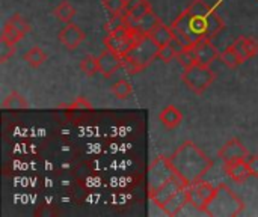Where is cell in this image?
I'll return each mask as SVG.
<instances>
[{"label":"cell","mask_w":258,"mask_h":217,"mask_svg":"<svg viewBox=\"0 0 258 217\" xmlns=\"http://www.w3.org/2000/svg\"><path fill=\"white\" fill-rule=\"evenodd\" d=\"M175 177H177V174H175L169 159H166L163 156L156 157L148 169V192L153 193L162 184H165L166 181H169Z\"/></svg>","instance_id":"7"},{"label":"cell","mask_w":258,"mask_h":217,"mask_svg":"<svg viewBox=\"0 0 258 217\" xmlns=\"http://www.w3.org/2000/svg\"><path fill=\"white\" fill-rule=\"evenodd\" d=\"M245 210L243 201L228 186L219 184L216 195L207 205L209 216H239Z\"/></svg>","instance_id":"4"},{"label":"cell","mask_w":258,"mask_h":217,"mask_svg":"<svg viewBox=\"0 0 258 217\" xmlns=\"http://www.w3.org/2000/svg\"><path fill=\"white\" fill-rule=\"evenodd\" d=\"M110 92H112L116 98L125 100V98H128V97L133 94V86H132L130 82H127V80H118V82H115V83L110 86Z\"/></svg>","instance_id":"23"},{"label":"cell","mask_w":258,"mask_h":217,"mask_svg":"<svg viewBox=\"0 0 258 217\" xmlns=\"http://www.w3.org/2000/svg\"><path fill=\"white\" fill-rule=\"evenodd\" d=\"M224 27L222 17L206 0H194L171 24L174 38L186 47L200 39H213Z\"/></svg>","instance_id":"1"},{"label":"cell","mask_w":258,"mask_h":217,"mask_svg":"<svg viewBox=\"0 0 258 217\" xmlns=\"http://www.w3.org/2000/svg\"><path fill=\"white\" fill-rule=\"evenodd\" d=\"M9 24H12L18 32H21L23 35H26V33H29L30 32V26H29V23L20 15V14H14L11 18H9V21H8Z\"/></svg>","instance_id":"31"},{"label":"cell","mask_w":258,"mask_h":217,"mask_svg":"<svg viewBox=\"0 0 258 217\" xmlns=\"http://www.w3.org/2000/svg\"><path fill=\"white\" fill-rule=\"evenodd\" d=\"M160 23H162L160 18L151 11V12H148L144 18L138 20L136 23L130 24L128 27H132V29H133L135 32H138L139 35H150Z\"/></svg>","instance_id":"17"},{"label":"cell","mask_w":258,"mask_h":217,"mask_svg":"<svg viewBox=\"0 0 258 217\" xmlns=\"http://www.w3.org/2000/svg\"><path fill=\"white\" fill-rule=\"evenodd\" d=\"M219 60L224 62V65H227L228 68H237L239 65L243 63V60L239 57V54L236 53V50L233 48V45L227 47V48L221 53Z\"/></svg>","instance_id":"22"},{"label":"cell","mask_w":258,"mask_h":217,"mask_svg":"<svg viewBox=\"0 0 258 217\" xmlns=\"http://www.w3.org/2000/svg\"><path fill=\"white\" fill-rule=\"evenodd\" d=\"M151 11H153V9H151L150 2H148V0H145V2H142L139 6H136V8H133V9H130V11H127V12H124V14H122L124 23H125L127 26H130V24L136 23L138 20L144 18V17H145L148 12H151Z\"/></svg>","instance_id":"18"},{"label":"cell","mask_w":258,"mask_h":217,"mask_svg":"<svg viewBox=\"0 0 258 217\" xmlns=\"http://www.w3.org/2000/svg\"><path fill=\"white\" fill-rule=\"evenodd\" d=\"M184 186H186L184 181L177 175L175 178L166 181V183L162 184L157 190H154L153 193H150V198H151V201L154 202V205H157V207L162 210V208L168 204V201H169L177 192H180Z\"/></svg>","instance_id":"9"},{"label":"cell","mask_w":258,"mask_h":217,"mask_svg":"<svg viewBox=\"0 0 258 217\" xmlns=\"http://www.w3.org/2000/svg\"><path fill=\"white\" fill-rule=\"evenodd\" d=\"M189 204V189L187 186H184L180 192H177L169 201L168 204L162 208L165 211V214L168 216H177L180 214V211Z\"/></svg>","instance_id":"15"},{"label":"cell","mask_w":258,"mask_h":217,"mask_svg":"<svg viewBox=\"0 0 258 217\" xmlns=\"http://www.w3.org/2000/svg\"><path fill=\"white\" fill-rule=\"evenodd\" d=\"M63 107H68V109H73V110H85V109H92V104L85 97H77L74 103H71L68 106H63Z\"/></svg>","instance_id":"33"},{"label":"cell","mask_w":258,"mask_h":217,"mask_svg":"<svg viewBox=\"0 0 258 217\" xmlns=\"http://www.w3.org/2000/svg\"><path fill=\"white\" fill-rule=\"evenodd\" d=\"M57 38H59V42L67 50H71L73 51V50H76L82 44V41L86 38V35H85V32L77 24L67 23V26L59 32Z\"/></svg>","instance_id":"11"},{"label":"cell","mask_w":258,"mask_h":217,"mask_svg":"<svg viewBox=\"0 0 258 217\" xmlns=\"http://www.w3.org/2000/svg\"><path fill=\"white\" fill-rule=\"evenodd\" d=\"M177 60H178V63H180L183 68H187V66L197 63V53H195L194 45H192V47H187V48H184L181 53H178Z\"/></svg>","instance_id":"27"},{"label":"cell","mask_w":258,"mask_h":217,"mask_svg":"<svg viewBox=\"0 0 258 217\" xmlns=\"http://www.w3.org/2000/svg\"><path fill=\"white\" fill-rule=\"evenodd\" d=\"M177 56H178L177 50H175L171 44H166V45L160 47V50H159V57H157V59H160V60L165 62V63H169V62H172L174 59H177Z\"/></svg>","instance_id":"30"},{"label":"cell","mask_w":258,"mask_h":217,"mask_svg":"<svg viewBox=\"0 0 258 217\" xmlns=\"http://www.w3.org/2000/svg\"><path fill=\"white\" fill-rule=\"evenodd\" d=\"M194 48L197 53V62L203 65H212L221 56L218 47L212 42V39H200L195 42Z\"/></svg>","instance_id":"13"},{"label":"cell","mask_w":258,"mask_h":217,"mask_svg":"<svg viewBox=\"0 0 258 217\" xmlns=\"http://www.w3.org/2000/svg\"><path fill=\"white\" fill-rule=\"evenodd\" d=\"M224 171H225L227 177H230L233 181H236V183H239V184L246 183V181L252 177L246 159H245V160H236V162L225 163V165H224Z\"/></svg>","instance_id":"14"},{"label":"cell","mask_w":258,"mask_h":217,"mask_svg":"<svg viewBox=\"0 0 258 217\" xmlns=\"http://www.w3.org/2000/svg\"><path fill=\"white\" fill-rule=\"evenodd\" d=\"M80 69H82V73H85L88 77L95 76L97 73H100V68H98V59H97V57H94V56H91V54L85 56V57L82 59V62H80Z\"/></svg>","instance_id":"25"},{"label":"cell","mask_w":258,"mask_h":217,"mask_svg":"<svg viewBox=\"0 0 258 217\" xmlns=\"http://www.w3.org/2000/svg\"><path fill=\"white\" fill-rule=\"evenodd\" d=\"M159 50L160 45L150 35H141L136 39V42L130 47V50L122 56L124 57L122 66L130 74H136L145 69L159 57Z\"/></svg>","instance_id":"3"},{"label":"cell","mask_w":258,"mask_h":217,"mask_svg":"<svg viewBox=\"0 0 258 217\" xmlns=\"http://www.w3.org/2000/svg\"><path fill=\"white\" fill-rule=\"evenodd\" d=\"M169 162L186 186L201 181L213 166L212 159L190 140L183 142L169 157Z\"/></svg>","instance_id":"2"},{"label":"cell","mask_w":258,"mask_h":217,"mask_svg":"<svg viewBox=\"0 0 258 217\" xmlns=\"http://www.w3.org/2000/svg\"><path fill=\"white\" fill-rule=\"evenodd\" d=\"M231 45H233V48L236 50V53L239 54V57H240L243 62H246V60L251 59V56H249V53H248V48H246V39H245V36L237 38Z\"/></svg>","instance_id":"29"},{"label":"cell","mask_w":258,"mask_h":217,"mask_svg":"<svg viewBox=\"0 0 258 217\" xmlns=\"http://www.w3.org/2000/svg\"><path fill=\"white\" fill-rule=\"evenodd\" d=\"M14 53H15V44H11L6 39L0 38V62L5 63Z\"/></svg>","instance_id":"32"},{"label":"cell","mask_w":258,"mask_h":217,"mask_svg":"<svg viewBox=\"0 0 258 217\" xmlns=\"http://www.w3.org/2000/svg\"><path fill=\"white\" fill-rule=\"evenodd\" d=\"M125 2L127 0H104L103 5L112 17H116L125 11Z\"/></svg>","instance_id":"28"},{"label":"cell","mask_w":258,"mask_h":217,"mask_svg":"<svg viewBox=\"0 0 258 217\" xmlns=\"http://www.w3.org/2000/svg\"><path fill=\"white\" fill-rule=\"evenodd\" d=\"M142 2H145V0H127V2H125V11H124V12H127V11L136 8V6H139Z\"/></svg>","instance_id":"35"},{"label":"cell","mask_w":258,"mask_h":217,"mask_svg":"<svg viewBox=\"0 0 258 217\" xmlns=\"http://www.w3.org/2000/svg\"><path fill=\"white\" fill-rule=\"evenodd\" d=\"M189 189V204L198 210V211H203L206 213L207 211V205L209 202L213 199V196L216 195V190H218V186H213L210 183H206V181H198L195 184H190L187 186Z\"/></svg>","instance_id":"8"},{"label":"cell","mask_w":258,"mask_h":217,"mask_svg":"<svg viewBox=\"0 0 258 217\" xmlns=\"http://www.w3.org/2000/svg\"><path fill=\"white\" fill-rule=\"evenodd\" d=\"M246 162H248V166H249L251 175H252L254 178H258V156L257 154H254V156H248Z\"/></svg>","instance_id":"34"},{"label":"cell","mask_w":258,"mask_h":217,"mask_svg":"<svg viewBox=\"0 0 258 217\" xmlns=\"http://www.w3.org/2000/svg\"><path fill=\"white\" fill-rule=\"evenodd\" d=\"M150 36H151L160 47L169 44V42L174 39V33H172L171 26H166V24H163V23H160V24L150 33Z\"/></svg>","instance_id":"20"},{"label":"cell","mask_w":258,"mask_h":217,"mask_svg":"<svg viewBox=\"0 0 258 217\" xmlns=\"http://www.w3.org/2000/svg\"><path fill=\"white\" fill-rule=\"evenodd\" d=\"M216 80L215 71L210 68V65H203V63H194L187 68L183 69L181 74V82L195 94L201 95L204 94L212 83Z\"/></svg>","instance_id":"5"},{"label":"cell","mask_w":258,"mask_h":217,"mask_svg":"<svg viewBox=\"0 0 258 217\" xmlns=\"http://www.w3.org/2000/svg\"><path fill=\"white\" fill-rule=\"evenodd\" d=\"M139 36L141 35L138 32H135L132 27H128L124 23L119 27H116L112 32H109V35L104 38V45H106V48L113 50L118 54L124 56L130 50V47L136 42V39Z\"/></svg>","instance_id":"6"},{"label":"cell","mask_w":258,"mask_h":217,"mask_svg":"<svg viewBox=\"0 0 258 217\" xmlns=\"http://www.w3.org/2000/svg\"><path fill=\"white\" fill-rule=\"evenodd\" d=\"M2 107L3 109H9V110H24V109H29V103L24 98V95H21L20 92L14 91V92H11L3 100Z\"/></svg>","instance_id":"19"},{"label":"cell","mask_w":258,"mask_h":217,"mask_svg":"<svg viewBox=\"0 0 258 217\" xmlns=\"http://www.w3.org/2000/svg\"><path fill=\"white\" fill-rule=\"evenodd\" d=\"M159 121L168 128V130H174L177 128L181 122H183V113L177 106H166L165 109L160 110L159 113Z\"/></svg>","instance_id":"16"},{"label":"cell","mask_w":258,"mask_h":217,"mask_svg":"<svg viewBox=\"0 0 258 217\" xmlns=\"http://www.w3.org/2000/svg\"><path fill=\"white\" fill-rule=\"evenodd\" d=\"M54 15L59 21H63V23H70L73 20V17L76 15V8L71 6L70 2H62L60 5L56 6L54 9Z\"/></svg>","instance_id":"24"},{"label":"cell","mask_w":258,"mask_h":217,"mask_svg":"<svg viewBox=\"0 0 258 217\" xmlns=\"http://www.w3.org/2000/svg\"><path fill=\"white\" fill-rule=\"evenodd\" d=\"M218 156H219V159H221L224 163H230V162L248 159L249 153H248L246 147H245L237 137H234V139L228 140V142L219 150Z\"/></svg>","instance_id":"12"},{"label":"cell","mask_w":258,"mask_h":217,"mask_svg":"<svg viewBox=\"0 0 258 217\" xmlns=\"http://www.w3.org/2000/svg\"><path fill=\"white\" fill-rule=\"evenodd\" d=\"M23 33L21 32H18L12 24H9V23H6L5 26H3V30H2V36L0 38H3V39H6L8 42H11V44H17V42H20L21 39H23Z\"/></svg>","instance_id":"26"},{"label":"cell","mask_w":258,"mask_h":217,"mask_svg":"<svg viewBox=\"0 0 258 217\" xmlns=\"http://www.w3.org/2000/svg\"><path fill=\"white\" fill-rule=\"evenodd\" d=\"M97 59H98L100 73H101L104 77H110L113 73H116V71L124 65V57H122L121 54H118L116 51L109 50V48L103 50Z\"/></svg>","instance_id":"10"},{"label":"cell","mask_w":258,"mask_h":217,"mask_svg":"<svg viewBox=\"0 0 258 217\" xmlns=\"http://www.w3.org/2000/svg\"><path fill=\"white\" fill-rule=\"evenodd\" d=\"M23 59L32 66V68H39L45 60H47V54L44 53V50L41 47H32L30 50H27L23 56Z\"/></svg>","instance_id":"21"}]
</instances>
